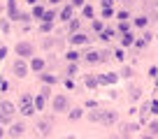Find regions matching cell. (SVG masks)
I'll use <instances>...</instances> for the list:
<instances>
[{
	"label": "cell",
	"mask_w": 158,
	"mask_h": 139,
	"mask_svg": "<svg viewBox=\"0 0 158 139\" xmlns=\"http://www.w3.org/2000/svg\"><path fill=\"white\" fill-rule=\"evenodd\" d=\"M19 111L23 116H30L35 111V104H33V97L30 95H21V100H19Z\"/></svg>",
	"instance_id": "obj_1"
},
{
	"label": "cell",
	"mask_w": 158,
	"mask_h": 139,
	"mask_svg": "<svg viewBox=\"0 0 158 139\" xmlns=\"http://www.w3.org/2000/svg\"><path fill=\"white\" fill-rule=\"evenodd\" d=\"M91 121H100L105 125H112L116 121V114L114 111H95V114H91Z\"/></svg>",
	"instance_id": "obj_2"
},
{
	"label": "cell",
	"mask_w": 158,
	"mask_h": 139,
	"mask_svg": "<svg viewBox=\"0 0 158 139\" xmlns=\"http://www.w3.org/2000/svg\"><path fill=\"white\" fill-rule=\"evenodd\" d=\"M16 56H23V58L33 56V46H30L28 42H19V44H16Z\"/></svg>",
	"instance_id": "obj_3"
},
{
	"label": "cell",
	"mask_w": 158,
	"mask_h": 139,
	"mask_svg": "<svg viewBox=\"0 0 158 139\" xmlns=\"http://www.w3.org/2000/svg\"><path fill=\"white\" fill-rule=\"evenodd\" d=\"M68 109V97L65 95H56L54 97V111H65Z\"/></svg>",
	"instance_id": "obj_4"
},
{
	"label": "cell",
	"mask_w": 158,
	"mask_h": 139,
	"mask_svg": "<svg viewBox=\"0 0 158 139\" xmlns=\"http://www.w3.org/2000/svg\"><path fill=\"white\" fill-rule=\"evenodd\" d=\"M89 42V37H86L84 33H74V35H70V44H86Z\"/></svg>",
	"instance_id": "obj_5"
},
{
	"label": "cell",
	"mask_w": 158,
	"mask_h": 139,
	"mask_svg": "<svg viewBox=\"0 0 158 139\" xmlns=\"http://www.w3.org/2000/svg\"><path fill=\"white\" fill-rule=\"evenodd\" d=\"M26 72H28L26 63H23V60H16V63H14V74L16 77H26Z\"/></svg>",
	"instance_id": "obj_6"
},
{
	"label": "cell",
	"mask_w": 158,
	"mask_h": 139,
	"mask_svg": "<svg viewBox=\"0 0 158 139\" xmlns=\"http://www.w3.org/2000/svg\"><path fill=\"white\" fill-rule=\"evenodd\" d=\"M7 10H10V19H19L21 21V14H19V12H16V5H14V0H10V2H7Z\"/></svg>",
	"instance_id": "obj_7"
},
{
	"label": "cell",
	"mask_w": 158,
	"mask_h": 139,
	"mask_svg": "<svg viewBox=\"0 0 158 139\" xmlns=\"http://www.w3.org/2000/svg\"><path fill=\"white\" fill-rule=\"evenodd\" d=\"M0 111H2V114H7V116H12V114H14V104L5 100V102H0Z\"/></svg>",
	"instance_id": "obj_8"
},
{
	"label": "cell",
	"mask_w": 158,
	"mask_h": 139,
	"mask_svg": "<svg viewBox=\"0 0 158 139\" xmlns=\"http://www.w3.org/2000/svg\"><path fill=\"white\" fill-rule=\"evenodd\" d=\"M26 132V128L21 123H16V125H12V130H10V137H21V134Z\"/></svg>",
	"instance_id": "obj_9"
},
{
	"label": "cell",
	"mask_w": 158,
	"mask_h": 139,
	"mask_svg": "<svg viewBox=\"0 0 158 139\" xmlns=\"http://www.w3.org/2000/svg\"><path fill=\"white\" fill-rule=\"evenodd\" d=\"M114 81H116V74H112V72H109V74H102L98 79V84H114Z\"/></svg>",
	"instance_id": "obj_10"
},
{
	"label": "cell",
	"mask_w": 158,
	"mask_h": 139,
	"mask_svg": "<svg viewBox=\"0 0 158 139\" xmlns=\"http://www.w3.org/2000/svg\"><path fill=\"white\" fill-rule=\"evenodd\" d=\"M30 67H33L35 72H40V70L44 67V60H42V58H33V60H30Z\"/></svg>",
	"instance_id": "obj_11"
},
{
	"label": "cell",
	"mask_w": 158,
	"mask_h": 139,
	"mask_svg": "<svg viewBox=\"0 0 158 139\" xmlns=\"http://www.w3.org/2000/svg\"><path fill=\"white\" fill-rule=\"evenodd\" d=\"M86 60H89L91 65H95V63H100V54H95V51H91V54H86Z\"/></svg>",
	"instance_id": "obj_12"
},
{
	"label": "cell",
	"mask_w": 158,
	"mask_h": 139,
	"mask_svg": "<svg viewBox=\"0 0 158 139\" xmlns=\"http://www.w3.org/2000/svg\"><path fill=\"white\" fill-rule=\"evenodd\" d=\"M114 37V30L109 28V30H100V40H105V42H109Z\"/></svg>",
	"instance_id": "obj_13"
},
{
	"label": "cell",
	"mask_w": 158,
	"mask_h": 139,
	"mask_svg": "<svg viewBox=\"0 0 158 139\" xmlns=\"http://www.w3.org/2000/svg\"><path fill=\"white\" fill-rule=\"evenodd\" d=\"M70 16H72V5H68L63 12H60V19H63V21H68Z\"/></svg>",
	"instance_id": "obj_14"
},
{
	"label": "cell",
	"mask_w": 158,
	"mask_h": 139,
	"mask_svg": "<svg viewBox=\"0 0 158 139\" xmlns=\"http://www.w3.org/2000/svg\"><path fill=\"white\" fill-rule=\"evenodd\" d=\"M121 42H123V46H130V44H133V35H130V30H128V33H123V40H121Z\"/></svg>",
	"instance_id": "obj_15"
},
{
	"label": "cell",
	"mask_w": 158,
	"mask_h": 139,
	"mask_svg": "<svg viewBox=\"0 0 158 139\" xmlns=\"http://www.w3.org/2000/svg\"><path fill=\"white\" fill-rule=\"evenodd\" d=\"M44 100H47L44 95H37V97H35V102H33V104H35V109H42V107H44Z\"/></svg>",
	"instance_id": "obj_16"
},
{
	"label": "cell",
	"mask_w": 158,
	"mask_h": 139,
	"mask_svg": "<svg viewBox=\"0 0 158 139\" xmlns=\"http://www.w3.org/2000/svg\"><path fill=\"white\" fill-rule=\"evenodd\" d=\"M42 19H44V23H54L56 14H54V12H44V14H42Z\"/></svg>",
	"instance_id": "obj_17"
},
{
	"label": "cell",
	"mask_w": 158,
	"mask_h": 139,
	"mask_svg": "<svg viewBox=\"0 0 158 139\" xmlns=\"http://www.w3.org/2000/svg\"><path fill=\"white\" fill-rule=\"evenodd\" d=\"M81 14H84L86 19H91V16H93V7H91V5H86L84 10H81Z\"/></svg>",
	"instance_id": "obj_18"
},
{
	"label": "cell",
	"mask_w": 158,
	"mask_h": 139,
	"mask_svg": "<svg viewBox=\"0 0 158 139\" xmlns=\"http://www.w3.org/2000/svg\"><path fill=\"white\" fill-rule=\"evenodd\" d=\"M79 56H81V54H77V51H70V54H68V60H70V63H74V60H79Z\"/></svg>",
	"instance_id": "obj_19"
},
{
	"label": "cell",
	"mask_w": 158,
	"mask_h": 139,
	"mask_svg": "<svg viewBox=\"0 0 158 139\" xmlns=\"http://www.w3.org/2000/svg\"><path fill=\"white\" fill-rule=\"evenodd\" d=\"M49 128H51V123H49V121H42V123H40V130H42V132H49Z\"/></svg>",
	"instance_id": "obj_20"
},
{
	"label": "cell",
	"mask_w": 158,
	"mask_h": 139,
	"mask_svg": "<svg viewBox=\"0 0 158 139\" xmlns=\"http://www.w3.org/2000/svg\"><path fill=\"white\" fill-rule=\"evenodd\" d=\"M135 26L144 28V26H147V16H137V19H135Z\"/></svg>",
	"instance_id": "obj_21"
},
{
	"label": "cell",
	"mask_w": 158,
	"mask_h": 139,
	"mask_svg": "<svg viewBox=\"0 0 158 139\" xmlns=\"http://www.w3.org/2000/svg\"><path fill=\"white\" fill-rule=\"evenodd\" d=\"M86 86H89V88L98 86V79H95V77H86Z\"/></svg>",
	"instance_id": "obj_22"
},
{
	"label": "cell",
	"mask_w": 158,
	"mask_h": 139,
	"mask_svg": "<svg viewBox=\"0 0 158 139\" xmlns=\"http://www.w3.org/2000/svg\"><path fill=\"white\" fill-rule=\"evenodd\" d=\"M77 118H81V109H74V111H70V121H77Z\"/></svg>",
	"instance_id": "obj_23"
},
{
	"label": "cell",
	"mask_w": 158,
	"mask_h": 139,
	"mask_svg": "<svg viewBox=\"0 0 158 139\" xmlns=\"http://www.w3.org/2000/svg\"><path fill=\"white\" fill-rule=\"evenodd\" d=\"M112 14H114V10H112V7H102V16H105V19H109Z\"/></svg>",
	"instance_id": "obj_24"
},
{
	"label": "cell",
	"mask_w": 158,
	"mask_h": 139,
	"mask_svg": "<svg viewBox=\"0 0 158 139\" xmlns=\"http://www.w3.org/2000/svg\"><path fill=\"white\" fill-rule=\"evenodd\" d=\"M149 132L151 134H158V123L153 121V123H149Z\"/></svg>",
	"instance_id": "obj_25"
},
{
	"label": "cell",
	"mask_w": 158,
	"mask_h": 139,
	"mask_svg": "<svg viewBox=\"0 0 158 139\" xmlns=\"http://www.w3.org/2000/svg\"><path fill=\"white\" fill-rule=\"evenodd\" d=\"M42 79H44L47 84H56V77H51V74H42Z\"/></svg>",
	"instance_id": "obj_26"
},
{
	"label": "cell",
	"mask_w": 158,
	"mask_h": 139,
	"mask_svg": "<svg viewBox=\"0 0 158 139\" xmlns=\"http://www.w3.org/2000/svg\"><path fill=\"white\" fill-rule=\"evenodd\" d=\"M10 118H12V116H7V114L0 111V125H2V123H10Z\"/></svg>",
	"instance_id": "obj_27"
},
{
	"label": "cell",
	"mask_w": 158,
	"mask_h": 139,
	"mask_svg": "<svg viewBox=\"0 0 158 139\" xmlns=\"http://www.w3.org/2000/svg\"><path fill=\"white\" fill-rule=\"evenodd\" d=\"M42 14H44V10H42V7H35V10H33V16H42Z\"/></svg>",
	"instance_id": "obj_28"
},
{
	"label": "cell",
	"mask_w": 158,
	"mask_h": 139,
	"mask_svg": "<svg viewBox=\"0 0 158 139\" xmlns=\"http://www.w3.org/2000/svg\"><path fill=\"white\" fill-rule=\"evenodd\" d=\"M70 30H72V33H77V30H79V21H77V19L70 23Z\"/></svg>",
	"instance_id": "obj_29"
},
{
	"label": "cell",
	"mask_w": 158,
	"mask_h": 139,
	"mask_svg": "<svg viewBox=\"0 0 158 139\" xmlns=\"http://www.w3.org/2000/svg\"><path fill=\"white\" fill-rule=\"evenodd\" d=\"M118 30H121V33H128V23H126V21H121V26H118Z\"/></svg>",
	"instance_id": "obj_30"
},
{
	"label": "cell",
	"mask_w": 158,
	"mask_h": 139,
	"mask_svg": "<svg viewBox=\"0 0 158 139\" xmlns=\"http://www.w3.org/2000/svg\"><path fill=\"white\" fill-rule=\"evenodd\" d=\"M93 28L100 33V30H102V21H93Z\"/></svg>",
	"instance_id": "obj_31"
},
{
	"label": "cell",
	"mask_w": 158,
	"mask_h": 139,
	"mask_svg": "<svg viewBox=\"0 0 158 139\" xmlns=\"http://www.w3.org/2000/svg\"><path fill=\"white\" fill-rule=\"evenodd\" d=\"M84 5V0H72V7H81Z\"/></svg>",
	"instance_id": "obj_32"
},
{
	"label": "cell",
	"mask_w": 158,
	"mask_h": 139,
	"mask_svg": "<svg viewBox=\"0 0 158 139\" xmlns=\"http://www.w3.org/2000/svg\"><path fill=\"white\" fill-rule=\"evenodd\" d=\"M151 109H153V114H158V102H151Z\"/></svg>",
	"instance_id": "obj_33"
},
{
	"label": "cell",
	"mask_w": 158,
	"mask_h": 139,
	"mask_svg": "<svg viewBox=\"0 0 158 139\" xmlns=\"http://www.w3.org/2000/svg\"><path fill=\"white\" fill-rule=\"evenodd\" d=\"M7 54V49H5V46H0V60H2V56H5Z\"/></svg>",
	"instance_id": "obj_34"
},
{
	"label": "cell",
	"mask_w": 158,
	"mask_h": 139,
	"mask_svg": "<svg viewBox=\"0 0 158 139\" xmlns=\"http://www.w3.org/2000/svg\"><path fill=\"white\" fill-rule=\"evenodd\" d=\"M102 7H112V0H102Z\"/></svg>",
	"instance_id": "obj_35"
},
{
	"label": "cell",
	"mask_w": 158,
	"mask_h": 139,
	"mask_svg": "<svg viewBox=\"0 0 158 139\" xmlns=\"http://www.w3.org/2000/svg\"><path fill=\"white\" fill-rule=\"evenodd\" d=\"M26 2H30V5H35V2H37V0H26Z\"/></svg>",
	"instance_id": "obj_36"
},
{
	"label": "cell",
	"mask_w": 158,
	"mask_h": 139,
	"mask_svg": "<svg viewBox=\"0 0 158 139\" xmlns=\"http://www.w3.org/2000/svg\"><path fill=\"white\" fill-rule=\"evenodd\" d=\"M49 2H51V5H56V2H60V0H49Z\"/></svg>",
	"instance_id": "obj_37"
},
{
	"label": "cell",
	"mask_w": 158,
	"mask_h": 139,
	"mask_svg": "<svg viewBox=\"0 0 158 139\" xmlns=\"http://www.w3.org/2000/svg\"><path fill=\"white\" fill-rule=\"evenodd\" d=\"M2 134H5V130H2V128H0V139H2Z\"/></svg>",
	"instance_id": "obj_38"
},
{
	"label": "cell",
	"mask_w": 158,
	"mask_h": 139,
	"mask_svg": "<svg viewBox=\"0 0 158 139\" xmlns=\"http://www.w3.org/2000/svg\"><path fill=\"white\" fill-rule=\"evenodd\" d=\"M144 139H153V137H144Z\"/></svg>",
	"instance_id": "obj_39"
},
{
	"label": "cell",
	"mask_w": 158,
	"mask_h": 139,
	"mask_svg": "<svg viewBox=\"0 0 158 139\" xmlns=\"http://www.w3.org/2000/svg\"><path fill=\"white\" fill-rule=\"evenodd\" d=\"M65 139H74V137H65Z\"/></svg>",
	"instance_id": "obj_40"
},
{
	"label": "cell",
	"mask_w": 158,
	"mask_h": 139,
	"mask_svg": "<svg viewBox=\"0 0 158 139\" xmlns=\"http://www.w3.org/2000/svg\"><path fill=\"white\" fill-rule=\"evenodd\" d=\"M114 139H116V137H114Z\"/></svg>",
	"instance_id": "obj_41"
}]
</instances>
